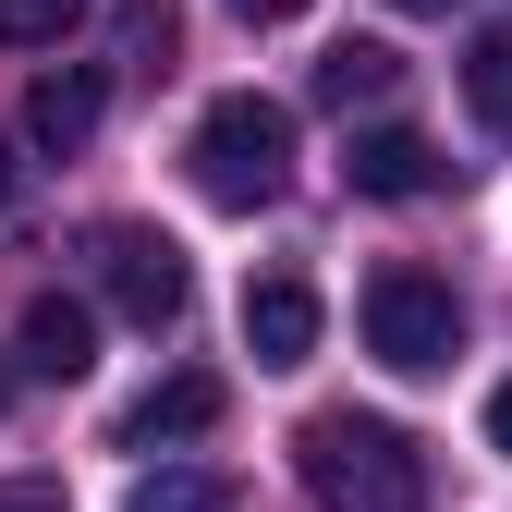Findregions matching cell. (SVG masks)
<instances>
[{"instance_id": "6da1fadb", "label": "cell", "mask_w": 512, "mask_h": 512, "mask_svg": "<svg viewBox=\"0 0 512 512\" xmlns=\"http://www.w3.org/2000/svg\"><path fill=\"white\" fill-rule=\"evenodd\" d=\"M293 476L317 488V512H427V452L391 415H354V403L293 427Z\"/></svg>"}, {"instance_id": "7a4b0ae2", "label": "cell", "mask_w": 512, "mask_h": 512, "mask_svg": "<svg viewBox=\"0 0 512 512\" xmlns=\"http://www.w3.org/2000/svg\"><path fill=\"white\" fill-rule=\"evenodd\" d=\"M183 171H196L208 208H269L281 183H293V110L256 98V86L208 98V110H196V147H183Z\"/></svg>"}, {"instance_id": "3957f363", "label": "cell", "mask_w": 512, "mask_h": 512, "mask_svg": "<svg viewBox=\"0 0 512 512\" xmlns=\"http://www.w3.org/2000/svg\"><path fill=\"white\" fill-rule=\"evenodd\" d=\"M366 354L391 366V378H439L464 354V305L439 269H378L366 281Z\"/></svg>"}, {"instance_id": "277c9868", "label": "cell", "mask_w": 512, "mask_h": 512, "mask_svg": "<svg viewBox=\"0 0 512 512\" xmlns=\"http://www.w3.org/2000/svg\"><path fill=\"white\" fill-rule=\"evenodd\" d=\"M86 269H98V293H110V317H122V330H171V317H183V293H196L183 244H171V232H147V220H110V232L86 244Z\"/></svg>"}, {"instance_id": "5b68a950", "label": "cell", "mask_w": 512, "mask_h": 512, "mask_svg": "<svg viewBox=\"0 0 512 512\" xmlns=\"http://www.w3.org/2000/svg\"><path fill=\"white\" fill-rule=\"evenodd\" d=\"M342 171H354V196H439V183H452V159H439L415 122H366Z\"/></svg>"}, {"instance_id": "8992f818", "label": "cell", "mask_w": 512, "mask_h": 512, "mask_svg": "<svg viewBox=\"0 0 512 512\" xmlns=\"http://www.w3.org/2000/svg\"><path fill=\"white\" fill-rule=\"evenodd\" d=\"M244 354H256V366H305V354H317V293H305L293 269L244 281Z\"/></svg>"}, {"instance_id": "52a82bcc", "label": "cell", "mask_w": 512, "mask_h": 512, "mask_svg": "<svg viewBox=\"0 0 512 512\" xmlns=\"http://www.w3.org/2000/svg\"><path fill=\"white\" fill-rule=\"evenodd\" d=\"M208 427H220V378L208 366H171L159 391L122 415V452H171V439H208Z\"/></svg>"}, {"instance_id": "ba28073f", "label": "cell", "mask_w": 512, "mask_h": 512, "mask_svg": "<svg viewBox=\"0 0 512 512\" xmlns=\"http://www.w3.org/2000/svg\"><path fill=\"white\" fill-rule=\"evenodd\" d=\"M98 110H110V86L86 74V61H61V74H37V86H25V147L74 159V147L98 135Z\"/></svg>"}, {"instance_id": "9c48e42d", "label": "cell", "mask_w": 512, "mask_h": 512, "mask_svg": "<svg viewBox=\"0 0 512 512\" xmlns=\"http://www.w3.org/2000/svg\"><path fill=\"white\" fill-rule=\"evenodd\" d=\"M13 354H25V378H86V366H98V317H86L74 293H37V305L13 317Z\"/></svg>"}, {"instance_id": "30bf717a", "label": "cell", "mask_w": 512, "mask_h": 512, "mask_svg": "<svg viewBox=\"0 0 512 512\" xmlns=\"http://www.w3.org/2000/svg\"><path fill=\"white\" fill-rule=\"evenodd\" d=\"M403 98V49H378V37H342V49H317V110H391Z\"/></svg>"}, {"instance_id": "8fae6325", "label": "cell", "mask_w": 512, "mask_h": 512, "mask_svg": "<svg viewBox=\"0 0 512 512\" xmlns=\"http://www.w3.org/2000/svg\"><path fill=\"white\" fill-rule=\"evenodd\" d=\"M464 98H476L488 135H512V25H488V37L464 49Z\"/></svg>"}, {"instance_id": "7c38bea8", "label": "cell", "mask_w": 512, "mask_h": 512, "mask_svg": "<svg viewBox=\"0 0 512 512\" xmlns=\"http://www.w3.org/2000/svg\"><path fill=\"white\" fill-rule=\"evenodd\" d=\"M86 25V0H0V49H61Z\"/></svg>"}, {"instance_id": "4fadbf2b", "label": "cell", "mask_w": 512, "mask_h": 512, "mask_svg": "<svg viewBox=\"0 0 512 512\" xmlns=\"http://www.w3.org/2000/svg\"><path fill=\"white\" fill-rule=\"evenodd\" d=\"M122 512H220V476H196V464H159V476H135V500Z\"/></svg>"}, {"instance_id": "5bb4252c", "label": "cell", "mask_w": 512, "mask_h": 512, "mask_svg": "<svg viewBox=\"0 0 512 512\" xmlns=\"http://www.w3.org/2000/svg\"><path fill=\"white\" fill-rule=\"evenodd\" d=\"M122 61H135V74H171V0H122Z\"/></svg>"}, {"instance_id": "9a60e30c", "label": "cell", "mask_w": 512, "mask_h": 512, "mask_svg": "<svg viewBox=\"0 0 512 512\" xmlns=\"http://www.w3.org/2000/svg\"><path fill=\"white\" fill-rule=\"evenodd\" d=\"M0 512H61V488L49 476H0Z\"/></svg>"}, {"instance_id": "2e32d148", "label": "cell", "mask_w": 512, "mask_h": 512, "mask_svg": "<svg viewBox=\"0 0 512 512\" xmlns=\"http://www.w3.org/2000/svg\"><path fill=\"white\" fill-rule=\"evenodd\" d=\"M488 452H512V378L488 391Z\"/></svg>"}, {"instance_id": "e0dca14e", "label": "cell", "mask_w": 512, "mask_h": 512, "mask_svg": "<svg viewBox=\"0 0 512 512\" xmlns=\"http://www.w3.org/2000/svg\"><path fill=\"white\" fill-rule=\"evenodd\" d=\"M13 196H25V147L0 135V208H13Z\"/></svg>"}, {"instance_id": "ac0fdd59", "label": "cell", "mask_w": 512, "mask_h": 512, "mask_svg": "<svg viewBox=\"0 0 512 512\" xmlns=\"http://www.w3.org/2000/svg\"><path fill=\"white\" fill-rule=\"evenodd\" d=\"M232 13H244V25H293L305 0H232Z\"/></svg>"}, {"instance_id": "d6986e66", "label": "cell", "mask_w": 512, "mask_h": 512, "mask_svg": "<svg viewBox=\"0 0 512 512\" xmlns=\"http://www.w3.org/2000/svg\"><path fill=\"white\" fill-rule=\"evenodd\" d=\"M391 13H452V0H391Z\"/></svg>"}, {"instance_id": "ffe728a7", "label": "cell", "mask_w": 512, "mask_h": 512, "mask_svg": "<svg viewBox=\"0 0 512 512\" xmlns=\"http://www.w3.org/2000/svg\"><path fill=\"white\" fill-rule=\"evenodd\" d=\"M0 403H13V378H0Z\"/></svg>"}]
</instances>
